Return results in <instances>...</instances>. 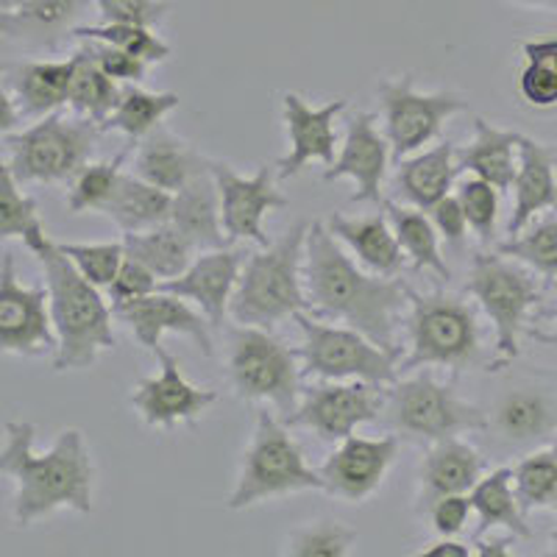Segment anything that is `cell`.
Wrapping results in <instances>:
<instances>
[{"mask_svg":"<svg viewBox=\"0 0 557 557\" xmlns=\"http://www.w3.org/2000/svg\"><path fill=\"white\" fill-rule=\"evenodd\" d=\"M326 226L337 240L346 243L348 251L355 253L357 262L368 271L382 273V276H399V271L405 268L407 257L385 215L343 218L335 212Z\"/></svg>","mask_w":557,"mask_h":557,"instance_id":"cell-28","label":"cell"},{"mask_svg":"<svg viewBox=\"0 0 557 557\" xmlns=\"http://www.w3.org/2000/svg\"><path fill=\"white\" fill-rule=\"evenodd\" d=\"M552 555H557V532L552 535Z\"/></svg>","mask_w":557,"mask_h":557,"instance_id":"cell-58","label":"cell"},{"mask_svg":"<svg viewBox=\"0 0 557 557\" xmlns=\"http://www.w3.org/2000/svg\"><path fill=\"white\" fill-rule=\"evenodd\" d=\"M123 246H126L128 257L143 262L159 282L182 276L193 265L198 251L171 221L143 228V232H128L123 235Z\"/></svg>","mask_w":557,"mask_h":557,"instance_id":"cell-33","label":"cell"},{"mask_svg":"<svg viewBox=\"0 0 557 557\" xmlns=\"http://www.w3.org/2000/svg\"><path fill=\"white\" fill-rule=\"evenodd\" d=\"M430 221L435 223L437 235L444 237L451 248H462L466 235H469V221H466V212H462L457 196H444L435 207L430 209Z\"/></svg>","mask_w":557,"mask_h":557,"instance_id":"cell-51","label":"cell"},{"mask_svg":"<svg viewBox=\"0 0 557 557\" xmlns=\"http://www.w3.org/2000/svg\"><path fill=\"white\" fill-rule=\"evenodd\" d=\"M521 9H532V12H552L557 14V0H510Z\"/></svg>","mask_w":557,"mask_h":557,"instance_id":"cell-56","label":"cell"},{"mask_svg":"<svg viewBox=\"0 0 557 557\" xmlns=\"http://www.w3.org/2000/svg\"><path fill=\"white\" fill-rule=\"evenodd\" d=\"M494 426L507 444H535L557 435V407L541 387H516L496 401Z\"/></svg>","mask_w":557,"mask_h":557,"instance_id":"cell-31","label":"cell"},{"mask_svg":"<svg viewBox=\"0 0 557 557\" xmlns=\"http://www.w3.org/2000/svg\"><path fill=\"white\" fill-rule=\"evenodd\" d=\"M70 262L82 271L84 278H89L92 285L107 290L112 285V278L121 271L123 260H126V246L123 240L114 243H59Z\"/></svg>","mask_w":557,"mask_h":557,"instance_id":"cell-44","label":"cell"},{"mask_svg":"<svg viewBox=\"0 0 557 557\" xmlns=\"http://www.w3.org/2000/svg\"><path fill=\"white\" fill-rule=\"evenodd\" d=\"M20 123H23V114H20L17 101H14L7 76H3V64H0V139L17 132Z\"/></svg>","mask_w":557,"mask_h":557,"instance_id":"cell-52","label":"cell"},{"mask_svg":"<svg viewBox=\"0 0 557 557\" xmlns=\"http://www.w3.org/2000/svg\"><path fill=\"white\" fill-rule=\"evenodd\" d=\"M513 212L507 221V237L521 235L539 212L557 209V151L546 143L521 134L519 171H516Z\"/></svg>","mask_w":557,"mask_h":557,"instance_id":"cell-24","label":"cell"},{"mask_svg":"<svg viewBox=\"0 0 557 557\" xmlns=\"http://www.w3.org/2000/svg\"><path fill=\"white\" fill-rule=\"evenodd\" d=\"M132 148L134 146L128 143L126 151H121L117 157L107 159V162H89L78 171V176L67 187L70 215H103L107 212L112 198L121 190L123 178H126L123 165H126Z\"/></svg>","mask_w":557,"mask_h":557,"instance_id":"cell-38","label":"cell"},{"mask_svg":"<svg viewBox=\"0 0 557 557\" xmlns=\"http://www.w3.org/2000/svg\"><path fill=\"white\" fill-rule=\"evenodd\" d=\"M513 485L524 513L555 507L557 510V435L544 449L532 451L513 466Z\"/></svg>","mask_w":557,"mask_h":557,"instance_id":"cell-39","label":"cell"},{"mask_svg":"<svg viewBox=\"0 0 557 557\" xmlns=\"http://www.w3.org/2000/svg\"><path fill=\"white\" fill-rule=\"evenodd\" d=\"M527 335L532 337V341H539L541 346H557V330L555 332H539V330H530Z\"/></svg>","mask_w":557,"mask_h":557,"instance_id":"cell-57","label":"cell"},{"mask_svg":"<svg viewBox=\"0 0 557 557\" xmlns=\"http://www.w3.org/2000/svg\"><path fill=\"white\" fill-rule=\"evenodd\" d=\"M209 171H212V159L201 157L187 139L176 137L165 126L153 128L148 137L139 139L134 176L146 178L148 184L168 190L171 196Z\"/></svg>","mask_w":557,"mask_h":557,"instance_id":"cell-25","label":"cell"},{"mask_svg":"<svg viewBox=\"0 0 557 557\" xmlns=\"http://www.w3.org/2000/svg\"><path fill=\"white\" fill-rule=\"evenodd\" d=\"M173 196L168 190H159L146 178L128 176L123 178L121 190L112 198L103 215L121 228L123 235L128 232H143V228H153L159 223L171 221Z\"/></svg>","mask_w":557,"mask_h":557,"instance_id":"cell-35","label":"cell"},{"mask_svg":"<svg viewBox=\"0 0 557 557\" xmlns=\"http://www.w3.org/2000/svg\"><path fill=\"white\" fill-rule=\"evenodd\" d=\"M474 555V549H469L466 544L455 539H444L437 541V544H430L426 549H421V557H469Z\"/></svg>","mask_w":557,"mask_h":557,"instance_id":"cell-54","label":"cell"},{"mask_svg":"<svg viewBox=\"0 0 557 557\" xmlns=\"http://www.w3.org/2000/svg\"><path fill=\"white\" fill-rule=\"evenodd\" d=\"M76 57L78 62L76 73H73V82H70L67 107L73 109V114H78V117H87V121H96L103 126L109 114L114 112V107L121 103L123 87L98 67L96 59L89 57L87 45L84 42L76 51Z\"/></svg>","mask_w":557,"mask_h":557,"instance_id":"cell-37","label":"cell"},{"mask_svg":"<svg viewBox=\"0 0 557 557\" xmlns=\"http://www.w3.org/2000/svg\"><path fill=\"white\" fill-rule=\"evenodd\" d=\"M78 42L87 45L89 57L96 59L98 67L117 84H139L146 78L148 64L143 62V59L132 57V53L121 51V48H114V45L96 42V39H78Z\"/></svg>","mask_w":557,"mask_h":557,"instance_id":"cell-49","label":"cell"},{"mask_svg":"<svg viewBox=\"0 0 557 557\" xmlns=\"http://www.w3.org/2000/svg\"><path fill=\"white\" fill-rule=\"evenodd\" d=\"M357 544V532L335 519H318L290 532L287 557H346Z\"/></svg>","mask_w":557,"mask_h":557,"instance_id":"cell-42","label":"cell"},{"mask_svg":"<svg viewBox=\"0 0 557 557\" xmlns=\"http://www.w3.org/2000/svg\"><path fill=\"white\" fill-rule=\"evenodd\" d=\"M76 62L78 57L73 53L67 59H23L3 64V76L23 121H39L45 114L67 107Z\"/></svg>","mask_w":557,"mask_h":557,"instance_id":"cell-22","label":"cell"},{"mask_svg":"<svg viewBox=\"0 0 557 557\" xmlns=\"http://www.w3.org/2000/svg\"><path fill=\"white\" fill-rule=\"evenodd\" d=\"M391 143L376 128V114L355 112L346 121V139L341 157L323 171V182L355 178L357 190L351 201L382 203V184L391 165Z\"/></svg>","mask_w":557,"mask_h":557,"instance_id":"cell-21","label":"cell"},{"mask_svg":"<svg viewBox=\"0 0 557 557\" xmlns=\"http://www.w3.org/2000/svg\"><path fill=\"white\" fill-rule=\"evenodd\" d=\"M301 491H323L321 471L307 466L305 455L287 432L282 418L271 410H257L253 432L243 451L237 482L228 494V510H248L268 499H278Z\"/></svg>","mask_w":557,"mask_h":557,"instance_id":"cell-5","label":"cell"},{"mask_svg":"<svg viewBox=\"0 0 557 557\" xmlns=\"http://www.w3.org/2000/svg\"><path fill=\"white\" fill-rule=\"evenodd\" d=\"M519 96L532 109L557 107V76L549 64L539 57H524V67L519 73Z\"/></svg>","mask_w":557,"mask_h":557,"instance_id":"cell-48","label":"cell"},{"mask_svg":"<svg viewBox=\"0 0 557 557\" xmlns=\"http://www.w3.org/2000/svg\"><path fill=\"white\" fill-rule=\"evenodd\" d=\"M382 207H385L387 221H391L396 240H399L401 251L410 260L412 271H432L444 282L451 278L449 265H446L441 246H437V228L424 215V209L399 207V203L393 201H382Z\"/></svg>","mask_w":557,"mask_h":557,"instance_id":"cell-34","label":"cell"},{"mask_svg":"<svg viewBox=\"0 0 557 557\" xmlns=\"http://www.w3.org/2000/svg\"><path fill=\"white\" fill-rule=\"evenodd\" d=\"M23 184L12 176L7 162H0V243L26 240L32 232L42 228L37 201L20 190Z\"/></svg>","mask_w":557,"mask_h":557,"instance_id":"cell-43","label":"cell"},{"mask_svg":"<svg viewBox=\"0 0 557 557\" xmlns=\"http://www.w3.org/2000/svg\"><path fill=\"white\" fill-rule=\"evenodd\" d=\"M387 416L401 435L418 437L426 444L460 432L487 430V418L480 407L462 401L455 387L441 385L430 374L393 382V391L387 393Z\"/></svg>","mask_w":557,"mask_h":557,"instance_id":"cell-11","label":"cell"},{"mask_svg":"<svg viewBox=\"0 0 557 557\" xmlns=\"http://www.w3.org/2000/svg\"><path fill=\"white\" fill-rule=\"evenodd\" d=\"M348 107L346 98L310 107L298 92L282 96V123H285L290 151L276 159L278 178H293L305 171L310 162L330 168L337 159V128L335 117Z\"/></svg>","mask_w":557,"mask_h":557,"instance_id":"cell-18","label":"cell"},{"mask_svg":"<svg viewBox=\"0 0 557 557\" xmlns=\"http://www.w3.org/2000/svg\"><path fill=\"white\" fill-rule=\"evenodd\" d=\"M457 201H460L462 212L469 228L480 237L482 243H494L496 235V218H499V190L494 184H487L485 178H466L457 190Z\"/></svg>","mask_w":557,"mask_h":557,"instance_id":"cell-45","label":"cell"},{"mask_svg":"<svg viewBox=\"0 0 557 557\" xmlns=\"http://www.w3.org/2000/svg\"><path fill=\"white\" fill-rule=\"evenodd\" d=\"M496 251L510 257V260L524 262L539 276L557 282V218H549V221L535 223L532 228H524L521 235L499 243Z\"/></svg>","mask_w":557,"mask_h":557,"instance_id":"cell-41","label":"cell"},{"mask_svg":"<svg viewBox=\"0 0 557 557\" xmlns=\"http://www.w3.org/2000/svg\"><path fill=\"white\" fill-rule=\"evenodd\" d=\"M482 474H485V457L474 446L457 435L435 441L418 471V480H421L418 502L430 507L441 496L469 494Z\"/></svg>","mask_w":557,"mask_h":557,"instance_id":"cell-26","label":"cell"},{"mask_svg":"<svg viewBox=\"0 0 557 557\" xmlns=\"http://www.w3.org/2000/svg\"><path fill=\"white\" fill-rule=\"evenodd\" d=\"M474 513L471 510L469 494H449L441 496L430 505V521L432 530L441 535V539H457L466 524H469V516Z\"/></svg>","mask_w":557,"mask_h":557,"instance_id":"cell-50","label":"cell"},{"mask_svg":"<svg viewBox=\"0 0 557 557\" xmlns=\"http://www.w3.org/2000/svg\"><path fill=\"white\" fill-rule=\"evenodd\" d=\"M307 232L310 221H296L276 243L246 257L228 307L235 323L271 330L293 321L296 312L310 310L305 285Z\"/></svg>","mask_w":557,"mask_h":557,"instance_id":"cell-4","label":"cell"},{"mask_svg":"<svg viewBox=\"0 0 557 557\" xmlns=\"http://www.w3.org/2000/svg\"><path fill=\"white\" fill-rule=\"evenodd\" d=\"M103 126L78 114H45L7 137L9 171L20 184H70L92 162Z\"/></svg>","mask_w":557,"mask_h":557,"instance_id":"cell-7","label":"cell"},{"mask_svg":"<svg viewBox=\"0 0 557 557\" xmlns=\"http://www.w3.org/2000/svg\"><path fill=\"white\" fill-rule=\"evenodd\" d=\"M376 101L396 162L430 146L449 117L469 109L466 98L457 92H418L412 76L380 78Z\"/></svg>","mask_w":557,"mask_h":557,"instance_id":"cell-12","label":"cell"},{"mask_svg":"<svg viewBox=\"0 0 557 557\" xmlns=\"http://www.w3.org/2000/svg\"><path fill=\"white\" fill-rule=\"evenodd\" d=\"M305 285L312 310L337 318L382 348L396 346V321L412 296L399 276L366 273L341 248L326 223H310L305 251Z\"/></svg>","mask_w":557,"mask_h":557,"instance_id":"cell-2","label":"cell"},{"mask_svg":"<svg viewBox=\"0 0 557 557\" xmlns=\"http://www.w3.org/2000/svg\"><path fill=\"white\" fill-rule=\"evenodd\" d=\"M212 178L221 196V221L228 243L251 240L253 246H271L265 235V215L287 209V198L273 184V168L260 165L253 176H240L226 162H212Z\"/></svg>","mask_w":557,"mask_h":557,"instance_id":"cell-15","label":"cell"},{"mask_svg":"<svg viewBox=\"0 0 557 557\" xmlns=\"http://www.w3.org/2000/svg\"><path fill=\"white\" fill-rule=\"evenodd\" d=\"M521 53H524V57H539L541 62L549 64V70L557 76V37L530 39V42L521 45Z\"/></svg>","mask_w":557,"mask_h":557,"instance_id":"cell-53","label":"cell"},{"mask_svg":"<svg viewBox=\"0 0 557 557\" xmlns=\"http://www.w3.org/2000/svg\"><path fill=\"white\" fill-rule=\"evenodd\" d=\"M519 132L491 126L482 114H476L474 139L469 146L457 148L460 173H474L476 178L494 184L499 193H507L513 187L516 171H519Z\"/></svg>","mask_w":557,"mask_h":557,"instance_id":"cell-27","label":"cell"},{"mask_svg":"<svg viewBox=\"0 0 557 557\" xmlns=\"http://www.w3.org/2000/svg\"><path fill=\"white\" fill-rule=\"evenodd\" d=\"M92 0H26L12 12H0V39L26 48H57L73 37Z\"/></svg>","mask_w":557,"mask_h":557,"instance_id":"cell-23","label":"cell"},{"mask_svg":"<svg viewBox=\"0 0 557 557\" xmlns=\"http://www.w3.org/2000/svg\"><path fill=\"white\" fill-rule=\"evenodd\" d=\"M457 176H460L457 146L446 139L430 151H418L416 157L401 159L399 173H396V193L410 207L430 212L441 198L449 196Z\"/></svg>","mask_w":557,"mask_h":557,"instance_id":"cell-29","label":"cell"},{"mask_svg":"<svg viewBox=\"0 0 557 557\" xmlns=\"http://www.w3.org/2000/svg\"><path fill=\"white\" fill-rule=\"evenodd\" d=\"M157 290H159V278L153 276L143 262L128 257V253H126V260H123L121 271H117V276L112 278V285L107 287L112 310L114 307L132 305V301H137V298L151 296V293Z\"/></svg>","mask_w":557,"mask_h":557,"instance_id":"cell-47","label":"cell"},{"mask_svg":"<svg viewBox=\"0 0 557 557\" xmlns=\"http://www.w3.org/2000/svg\"><path fill=\"white\" fill-rule=\"evenodd\" d=\"M73 39H96V42H107L121 48V51L132 53V57L143 59L151 64L168 62L171 59V45L159 37L153 28L137 26V23H96V26H78L73 32Z\"/></svg>","mask_w":557,"mask_h":557,"instance_id":"cell-40","label":"cell"},{"mask_svg":"<svg viewBox=\"0 0 557 557\" xmlns=\"http://www.w3.org/2000/svg\"><path fill=\"white\" fill-rule=\"evenodd\" d=\"M7 3H9V0H0V12H3V9H7Z\"/></svg>","mask_w":557,"mask_h":557,"instance_id":"cell-59","label":"cell"},{"mask_svg":"<svg viewBox=\"0 0 557 557\" xmlns=\"http://www.w3.org/2000/svg\"><path fill=\"white\" fill-rule=\"evenodd\" d=\"M153 357L159 360L162 371L151 380H139L128 399L143 424L153 426V430H173L178 424H193L215 405L218 391L193 385L182 374L178 360L171 351L159 348Z\"/></svg>","mask_w":557,"mask_h":557,"instance_id":"cell-16","label":"cell"},{"mask_svg":"<svg viewBox=\"0 0 557 557\" xmlns=\"http://www.w3.org/2000/svg\"><path fill=\"white\" fill-rule=\"evenodd\" d=\"M399 457V437H343L321 466L323 491H330L346 505L371 499L385 482L387 471Z\"/></svg>","mask_w":557,"mask_h":557,"instance_id":"cell-17","label":"cell"},{"mask_svg":"<svg viewBox=\"0 0 557 557\" xmlns=\"http://www.w3.org/2000/svg\"><path fill=\"white\" fill-rule=\"evenodd\" d=\"M466 290L474 296L487 321L494 323L496 357L487 371H502L519 360L521 332L527 330L532 310L544 298L535 271L499 251H482L471 262Z\"/></svg>","mask_w":557,"mask_h":557,"instance_id":"cell-6","label":"cell"},{"mask_svg":"<svg viewBox=\"0 0 557 557\" xmlns=\"http://www.w3.org/2000/svg\"><path fill=\"white\" fill-rule=\"evenodd\" d=\"M101 14V23H137L157 28L171 12L165 0H92Z\"/></svg>","mask_w":557,"mask_h":557,"instance_id":"cell-46","label":"cell"},{"mask_svg":"<svg viewBox=\"0 0 557 557\" xmlns=\"http://www.w3.org/2000/svg\"><path fill=\"white\" fill-rule=\"evenodd\" d=\"M57 351L48 290L17 282L14 253L0 260V355L45 357Z\"/></svg>","mask_w":557,"mask_h":557,"instance_id":"cell-14","label":"cell"},{"mask_svg":"<svg viewBox=\"0 0 557 557\" xmlns=\"http://www.w3.org/2000/svg\"><path fill=\"white\" fill-rule=\"evenodd\" d=\"M248 253L243 248H212L201 251V257L193 260V265L176 278L159 282V290L182 296L184 301H193L212 330H221L226 323L232 296H235L237 278H240L243 262Z\"/></svg>","mask_w":557,"mask_h":557,"instance_id":"cell-20","label":"cell"},{"mask_svg":"<svg viewBox=\"0 0 557 557\" xmlns=\"http://www.w3.org/2000/svg\"><path fill=\"white\" fill-rule=\"evenodd\" d=\"M471 510L476 513V539L485 535L487 530H507L513 539H532V530L527 524V513L521 510L519 496L513 485V469L491 471L487 476H480L474 487L469 491Z\"/></svg>","mask_w":557,"mask_h":557,"instance_id":"cell-32","label":"cell"},{"mask_svg":"<svg viewBox=\"0 0 557 557\" xmlns=\"http://www.w3.org/2000/svg\"><path fill=\"white\" fill-rule=\"evenodd\" d=\"M112 312L132 332L134 341L146 351H151V355H157L159 348H162V337L168 332H178V335L190 337L203 357H215V343H212V335H209L212 326L182 296L157 290L151 296L137 298L132 305L114 307Z\"/></svg>","mask_w":557,"mask_h":557,"instance_id":"cell-19","label":"cell"},{"mask_svg":"<svg viewBox=\"0 0 557 557\" xmlns=\"http://www.w3.org/2000/svg\"><path fill=\"white\" fill-rule=\"evenodd\" d=\"M507 546H510V541H494V544H487V541L474 539V552L482 557H507L510 555Z\"/></svg>","mask_w":557,"mask_h":557,"instance_id":"cell-55","label":"cell"},{"mask_svg":"<svg viewBox=\"0 0 557 557\" xmlns=\"http://www.w3.org/2000/svg\"><path fill=\"white\" fill-rule=\"evenodd\" d=\"M178 103H182V98L176 92H148V89L132 84V87L123 89L121 103L107 117L103 132L126 134L128 143L137 146L139 139L162 126V121L173 109H178Z\"/></svg>","mask_w":557,"mask_h":557,"instance_id":"cell-36","label":"cell"},{"mask_svg":"<svg viewBox=\"0 0 557 557\" xmlns=\"http://www.w3.org/2000/svg\"><path fill=\"white\" fill-rule=\"evenodd\" d=\"M23 246L37 257L45 276L48 310L57 332V351L51 357L53 371L57 374L87 371L96 366L103 351H112L117 343L112 305L101 296V287L82 276L59 243L48 237L45 226L32 232Z\"/></svg>","mask_w":557,"mask_h":557,"instance_id":"cell-3","label":"cell"},{"mask_svg":"<svg viewBox=\"0 0 557 557\" xmlns=\"http://www.w3.org/2000/svg\"><path fill=\"white\" fill-rule=\"evenodd\" d=\"M37 426L32 421H7L0 446V476L14 482L12 521L32 527L57 510L89 516L96 507V462L87 437L76 426L57 435L51 449L37 451Z\"/></svg>","mask_w":557,"mask_h":557,"instance_id":"cell-1","label":"cell"},{"mask_svg":"<svg viewBox=\"0 0 557 557\" xmlns=\"http://www.w3.org/2000/svg\"><path fill=\"white\" fill-rule=\"evenodd\" d=\"M298 351L287 348L262 326H240L228 335L226 371L237 396L246 401H268L287 418L301 399Z\"/></svg>","mask_w":557,"mask_h":557,"instance_id":"cell-9","label":"cell"},{"mask_svg":"<svg viewBox=\"0 0 557 557\" xmlns=\"http://www.w3.org/2000/svg\"><path fill=\"white\" fill-rule=\"evenodd\" d=\"M385 405V385L362 380L326 382L301 391L298 407L282 421L315 432L321 441H343L355 435L357 426L380 421Z\"/></svg>","mask_w":557,"mask_h":557,"instance_id":"cell-13","label":"cell"},{"mask_svg":"<svg viewBox=\"0 0 557 557\" xmlns=\"http://www.w3.org/2000/svg\"><path fill=\"white\" fill-rule=\"evenodd\" d=\"M410 355L399 360L401 371H418L426 366L469 371L482 362L480 318L469 301L446 293L421 296L412 290L407 315Z\"/></svg>","mask_w":557,"mask_h":557,"instance_id":"cell-8","label":"cell"},{"mask_svg":"<svg viewBox=\"0 0 557 557\" xmlns=\"http://www.w3.org/2000/svg\"><path fill=\"white\" fill-rule=\"evenodd\" d=\"M171 223L182 232L198 251H212V248L228 246V237L223 232L221 221V196L212 171L193 178L187 187L173 193Z\"/></svg>","mask_w":557,"mask_h":557,"instance_id":"cell-30","label":"cell"},{"mask_svg":"<svg viewBox=\"0 0 557 557\" xmlns=\"http://www.w3.org/2000/svg\"><path fill=\"white\" fill-rule=\"evenodd\" d=\"M293 321L305 335L298 348V360L305 362V374L318 376L326 382H376V385H393L399 380L401 351L376 346L371 337L351 326H326L312 321L307 312H296Z\"/></svg>","mask_w":557,"mask_h":557,"instance_id":"cell-10","label":"cell"}]
</instances>
